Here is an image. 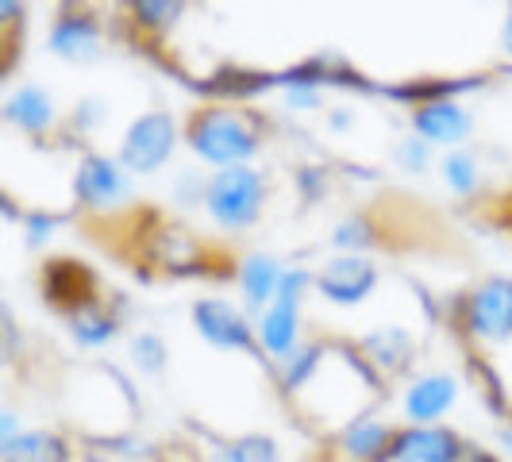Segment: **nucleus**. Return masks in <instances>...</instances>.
Here are the masks:
<instances>
[{
    "instance_id": "nucleus-1",
    "label": "nucleus",
    "mask_w": 512,
    "mask_h": 462,
    "mask_svg": "<svg viewBox=\"0 0 512 462\" xmlns=\"http://www.w3.org/2000/svg\"><path fill=\"white\" fill-rule=\"evenodd\" d=\"M266 201V181L251 166H231L205 185V205L224 228H247L255 224Z\"/></svg>"
},
{
    "instance_id": "nucleus-2",
    "label": "nucleus",
    "mask_w": 512,
    "mask_h": 462,
    "mask_svg": "<svg viewBox=\"0 0 512 462\" xmlns=\"http://www.w3.org/2000/svg\"><path fill=\"white\" fill-rule=\"evenodd\" d=\"M189 143H193V151L201 154L205 162H220V166L231 170V162H243L247 154H255V131L235 112L208 108V112H201L193 120Z\"/></svg>"
},
{
    "instance_id": "nucleus-3",
    "label": "nucleus",
    "mask_w": 512,
    "mask_h": 462,
    "mask_svg": "<svg viewBox=\"0 0 512 462\" xmlns=\"http://www.w3.org/2000/svg\"><path fill=\"white\" fill-rule=\"evenodd\" d=\"M174 143H178L174 120L166 112H147L124 135V143H120V166L131 170V174H151V170H158L170 158Z\"/></svg>"
},
{
    "instance_id": "nucleus-4",
    "label": "nucleus",
    "mask_w": 512,
    "mask_h": 462,
    "mask_svg": "<svg viewBox=\"0 0 512 462\" xmlns=\"http://www.w3.org/2000/svg\"><path fill=\"white\" fill-rule=\"evenodd\" d=\"M305 282H308L305 274H285L282 289H278L274 305L262 316V328H258L262 347L282 362L293 351V343H297V308H301V289H305Z\"/></svg>"
},
{
    "instance_id": "nucleus-5",
    "label": "nucleus",
    "mask_w": 512,
    "mask_h": 462,
    "mask_svg": "<svg viewBox=\"0 0 512 462\" xmlns=\"http://www.w3.org/2000/svg\"><path fill=\"white\" fill-rule=\"evenodd\" d=\"M374 282H378V270L366 258H335L316 278L320 293L335 305H359L362 297L374 289Z\"/></svg>"
},
{
    "instance_id": "nucleus-6",
    "label": "nucleus",
    "mask_w": 512,
    "mask_h": 462,
    "mask_svg": "<svg viewBox=\"0 0 512 462\" xmlns=\"http://www.w3.org/2000/svg\"><path fill=\"white\" fill-rule=\"evenodd\" d=\"M470 328L482 339H505V335H512V282L497 278V282L482 285L474 293Z\"/></svg>"
},
{
    "instance_id": "nucleus-7",
    "label": "nucleus",
    "mask_w": 512,
    "mask_h": 462,
    "mask_svg": "<svg viewBox=\"0 0 512 462\" xmlns=\"http://www.w3.org/2000/svg\"><path fill=\"white\" fill-rule=\"evenodd\" d=\"M77 197H81L85 205H97V208L116 205V201L128 197V181H124L120 166H116L112 158L93 154V158H85L81 170H77Z\"/></svg>"
},
{
    "instance_id": "nucleus-8",
    "label": "nucleus",
    "mask_w": 512,
    "mask_h": 462,
    "mask_svg": "<svg viewBox=\"0 0 512 462\" xmlns=\"http://www.w3.org/2000/svg\"><path fill=\"white\" fill-rule=\"evenodd\" d=\"M193 324H197V332L205 335L208 343H216V347H247V343H251L243 316L231 305H224V301H197Z\"/></svg>"
},
{
    "instance_id": "nucleus-9",
    "label": "nucleus",
    "mask_w": 512,
    "mask_h": 462,
    "mask_svg": "<svg viewBox=\"0 0 512 462\" xmlns=\"http://www.w3.org/2000/svg\"><path fill=\"white\" fill-rule=\"evenodd\" d=\"M397 462H455L459 459V439L443 428H412L393 443Z\"/></svg>"
},
{
    "instance_id": "nucleus-10",
    "label": "nucleus",
    "mask_w": 512,
    "mask_h": 462,
    "mask_svg": "<svg viewBox=\"0 0 512 462\" xmlns=\"http://www.w3.org/2000/svg\"><path fill=\"white\" fill-rule=\"evenodd\" d=\"M455 378H447V374H432V378H420V382L409 389V397H405V416L416 420V424H432L439 420L443 412L455 405Z\"/></svg>"
},
{
    "instance_id": "nucleus-11",
    "label": "nucleus",
    "mask_w": 512,
    "mask_h": 462,
    "mask_svg": "<svg viewBox=\"0 0 512 462\" xmlns=\"http://www.w3.org/2000/svg\"><path fill=\"white\" fill-rule=\"evenodd\" d=\"M412 124H416V131H420L424 143H459L462 135L470 131V116L462 112L459 104L432 101L412 116Z\"/></svg>"
},
{
    "instance_id": "nucleus-12",
    "label": "nucleus",
    "mask_w": 512,
    "mask_h": 462,
    "mask_svg": "<svg viewBox=\"0 0 512 462\" xmlns=\"http://www.w3.org/2000/svg\"><path fill=\"white\" fill-rule=\"evenodd\" d=\"M101 47V31L85 16H62L51 31V51L70 62H89Z\"/></svg>"
},
{
    "instance_id": "nucleus-13",
    "label": "nucleus",
    "mask_w": 512,
    "mask_h": 462,
    "mask_svg": "<svg viewBox=\"0 0 512 462\" xmlns=\"http://www.w3.org/2000/svg\"><path fill=\"white\" fill-rule=\"evenodd\" d=\"M4 116H8V124H16V128H24V131H47L54 124L51 93H47L43 85H24V89H16V93L8 97Z\"/></svg>"
},
{
    "instance_id": "nucleus-14",
    "label": "nucleus",
    "mask_w": 512,
    "mask_h": 462,
    "mask_svg": "<svg viewBox=\"0 0 512 462\" xmlns=\"http://www.w3.org/2000/svg\"><path fill=\"white\" fill-rule=\"evenodd\" d=\"M282 278L285 270L274 262V258L266 255H255L243 262V297H247V305L251 308H262L270 297H278V289H282Z\"/></svg>"
},
{
    "instance_id": "nucleus-15",
    "label": "nucleus",
    "mask_w": 512,
    "mask_h": 462,
    "mask_svg": "<svg viewBox=\"0 0 512 462\" xmlns=\"http://www.w3.org/2000/svg\"><path fill=\"white\" fill-rule=\"evenodd\" d=\"M4 462H66V443L51 432H24L4 443Z\"/></svg>"
},
{
    "instance_id": "nucleus-16",
    "label": "nucleus",
    "mask_w": 512,
    "mask_h": 462,
    "mask_svg": "<svg viewBox=\"0 0 512 462\" xmlns=\"http://www.w3.org/2000/svg\"><path fill=\"white\" fill-rule=\"evenodd\" d=\"M366 355H370V362L374 366H382V370H401L405 362H409V335L401 332V328H385V332H374L366 343Z\"/></svg>"
},
{
    "instance_id": "nucleus-17",
    "label": "nucleus",
    "mask_w": 512,
    "mask_h": 462,
    "mask_svg": "<svg viewBox=\"0 0 512 462\" xmlns=\"http://www.w3.org/2000/svg\"><path fill=\"white\" fill-rule=\"evenodd\" d=\"M70 332H74V339L81 347H104L116 335V324H112V316H104L93 305H85L70 316Z\"/></svg>"
},
{
    "instance_id": "nucleus-18",
    "label": "nucleus",
    "mask_w": 512,
    "mask_h": 462,
    "mask_svg": "<svg viewBox=\"0 0 512 462\" xmlns=\"http://www.w3.org/2000/svg\"><path fill=\"white\" fill-rule=\"evenodd\" d=\"M385 443H389V432H385L382 424H374V420H362V424H355V428L347 432V451H351L355 459H374V455H382Z\"/></svg>"
},
{
    "instance_id": "nucleus-19",
    "label": "nucleus",
    "mask_w": 512,
    "mask_h": 462,
    "mask_svg": "<svg viewBox=\"0 0 512 462\" xmlns=\"http://www.w3.org/2000/svg\"><path fill=\"white\" fill-rule=\"evenodd\" d=\"M228 462H278V447H274V439L266 436H247L239 443H231Z\"/></svg>"
},
{
    "instance_id": "nucleus-20",
    "label": "nucleus",
    "mask_w": 512,
    "mask_h": 462,
    "mask_svg": "<svg viewBox=\"0 0 512 462\" xmlns=\"http://www.w3.org/2000/svg\"><path fill=\"white\" fill-rule=\"evenodd\" d=\"M131 359L139 370H147V374H158L162 366H166V343L158 339V335H139L135 343H131Z\"/></svg>"
},
{
    "instance_id": "nucleus-21",
    "label": "nucleus",
    "mask_w": 512,
    "mask_h": 462,
    "mask_svg": "<svg viewBox=\"0 0 512 462\" xmlns=\"http://www.w3.org/2000/svg\"><path fill=\"white\" fill-rule=\"evenodd\" d=\"M443 170H447V185H451L455 193H470L474 181H478V170H474V158H470V154H451V158L443 162Z\"/></svg>"
},
{
    "instance_id": "nucleus-22",
    "label": "nucleus",
    "mask_w": 512,
    "mask_h": 462,
    "mask_svg": "<svg viewBox=\"0 0 512 462\" xmlns=\"http://www.w3.org/2000/svg\"><path fill=\"white\" fill-rule=\"evenodd\" d=\"M397 162H401L405 170H412V174H420V170H424V162H428V143H424V139H409V143H401Z\"/></svg>"
},
{
    "instance_id": "nucleus-23",
    "label": "nucleus",
    "mask_w": 512,
    "mask_h": 462,
    "mask_svg": "<svg viewBox=\"0 0 512 462\" xmlns=\"http://www.w3.org/2000/svg\"><path fill=\"white\" fill-rule=\"evenodd\" d=\"M285 101H289V108H316V104H320V89L308 85V81L289 85V89H285Z\"/></svg>"
},
{
    "instance_id": "nucleus-24",
    "label": "nucleus",
    "mask_w": 512,
    "mask_h": 462,
    "mask_svg": "<svg viewBox=\"0 0 512 462\" xmlns=\"http://www.w3.org/2000/svg\"><path fill=\"white\" fill-rule=\"evenodd\" d=\"M366 224L362 220H347L343 228H335V247H362L370 235H366Z\"/></svg>"
},
{
    "instance_id": "nucleus-25",
    "label": "nucleus",
    "mask_w": 512,
    "mask_h": 462,
    "mask_svg": "<svg viewBox=\"0 0 512 462\" xmlns=\"http://www.w3.org/2000/svg\"><path fill=\"white\" fill-rule=\"evenodd\" d=\"M104 124V101H81L77 108V128H101Z\"/></svg>"
},
{
    "instance_id": "nucleus-26",
    "label": "nucleus",
    "mask_w": 512,
    "mask_h": 462,
    "mask_svg": "<svg viewBox=\"0 0 512 462\" xmlns=\"http://www.w3.org/2000/svg\"><path fill=\"white\" fill-rule=\"evenodd\" d=\"M27 231H31V235H27L31 243H43V239H47V231H51V220H43V216H31V220H27Z\"/></svg>"
},
{
    "instance_id": "nucleus-27",
    "label": "nucleus",
    "mask_w": 512,
    "mask_h": 462,
    "mask_svg": "<svg viewBox=\"0 0 512 462\" xmlns=\"http://www.w3.org/2000/svg\"><path fill=\"white\" fill-rule=\"evenodd\" d=\"M505 51L512 54V16H509V24H505Z\"/></svg>"
}]
</instances>
